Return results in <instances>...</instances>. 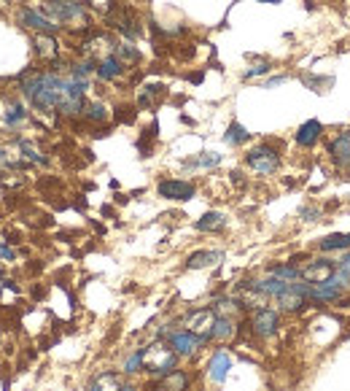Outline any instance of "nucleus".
I'll return each instance as SVG.
<instances>
[{"label":"nucleus","mask_w":350,"mask_h":391,"mask_svg":"<svg viewBox=\"0 0 350 391\" xmlns=\"http://www.w3.org/2000/svg\"><path fill=\"white\" fill-rule=\"evenodd\" d=\"M283 329V313L272 305L248 310V332L254 335L259 343H272Z\"/></svg>","instance_id":"nucleus-1"},{"label":"nucleus","mask_w":350,"mask_h":391,"mask_svg":"<svg viewBox=\"0 0 350 391\" xmlns=\"http://www.w3.org/2000/svg\"><path fill=\"white\" fill-rule=\"evenodd\" d=\"M181 367V357L167 346V340H157L151 346H146V370L154 381H162L164 375H170L173 370Z\"/></svg>","instance_id":"nucleus-2"},{"label":"nucleus","mask_w":350,"mask_h":391,"mask_svg":"<svg viewBox=\"0 0 350 391\" xmlns=\"http://www.w3.org/2000/svg\"><path fill=\"white\" fill-rule=\"evenodd\" d=\"M281 162H283L281 151L275 146H270V143H259V146L245 151V167L256 176H261V178L275 176L281 170Z\"/></svg>","instance_id":"nucleus-3"},{"label":"nucleus","mask_w":350,"mask_h":391,"mask_svg":"<svg viewBox=\"0 0 350 391\" xmlns=\"http://www.w3.org/2000/svg\"><path fill=\"white\" fill-rule=\"evenodd\" d=\"M41 11L49 19H54L57 25H63V22H89V14H87L81 0H43Z\"/></svg>","instance_id":"nucleus-4"},{"label":"nucleus","mask_w":350,"mask_h":391,"mask_svg":"<svg viewBox=\"0 0 350 391\" xmlns=\"http://www.w3.org/2000/svg\"><path fill=\"white\" fill-rule=\"evenodd\" d=\"M167 346L178 354L181 359H194L210 340L208 337H202V335H194L189 329H184V326H178V329H170L167 332Z\"/></svg>","instance_id":"nucleus-5"},{"label":"nucleus","mask_w":350,"mask_h":391,"mask_svg":"<svg viewBox=\"0 0 350 391\" xmlns=\"http://www.w3.org/2000/svg\"><path fill=\"white\" fill-rule=\"evenodd\" d=\"M216 319H219V313L213 310V305H208V308H191V310L184 313L181 326L194 332V335H202V337L210 340V329L216 324Z\"/></svg>","instance_id":"nucleus-6"},{"label":"nucleus","mask_w":350,"mask_h":391,"mask_svg":"<svg viewBox=\"0 0 350 391\" xmlns=\"http://www.w3.org/2000/svg\"><path fill=\"white\" fill-rule=\"evenodd\" d=\"M337 270V262L329 260V257H310L307 262L299 264V273H302V281L307 284H323L334 275Z\"/></svg>","instance_id":"nucleus-7"},{"label":"nucleus","mask_w":350,"mask_h":391,"mask_svg":"<svg viewBox=\"0 0 350 391\" xmlns=\"http://www.w3.org/2000/svg\"><path fill=\"white\" fill-rule=\"evenodd\" d=\"M157 195L162 200H173V202H189L197 197V187L184 178H162L157 184Z\"/></svg>","instance_id":"nucleus-8"},{"label":"nucleus","mask_w":350,"mask_h":391,"mask_svg":"<svg viewBox=\"0 0 350 391\" xmlns=\"http://www.w3.org/2000/svg\"><path fill=\"white\" fill-rule=\"evenodd\" d=\"M326 154H329L331 165H334L340 173H350V127L337 132V135L329 140Z\"/></svg>","instance_id":"nucleus-9"},{"label":"nucleus","mask_w":350,"mask_h":391,"mask_svg":"<svg viewBox=\"0 0 350 391\" xmlns=\"http://www.w3.org/2000/svg\"><path fill=\"white\" fill-rule=\"evenodd\" d=\"M111 28H116L119 33L124 35L127 41H138L143 35V25H140V17L132 14L129 8H113L111 17H108Z\"/></svg>","instance_id":"nucleus-10"},{"label":"nucleus","mask_w":350,"mask_h":391,"mask_svg":"<svg viewBox=\"0 0 350 391\" xmlns=\"http://www.w3.org/2000/svg\"><path fill=\"white\" fill-rule=\"evenodd\" d=\"M19 22L41 35H54L63 30V25H57L54 19H49L43 11H35V8H22V11H19Z\"/></svg>","instance_id":"nucleus-11"},{"label":"nucleus","mask_w":350,"mask_h":391,"mask_svg":"<svg viewBox=\"0 0 350 391\" xmlns=\"http://www.w3.org/2000/svg\"><path fill=\"white\" fill-rule=\"evenodd\" d=\"M350 292L340 289L334 281H323V284H313V292H310V305H340Z\"/></svg>","instance_id":"nucleus-12"},{"label":"nucleus","mask_w":350,"mask_h":391,"mask_svg":"<svg viewBox=\"0 0 350 391\" xmlns=\"http://www.w3.org/2000/svg\"><path fill=\"white\" fill-rule=\"evenodd\" d=\"M232 364H234V359H232L229 351H223V348L213 351V357L208 359V367H205V370H208V381H210V383H216V386H221L223 381L229 378Z\"/></svg>","instance_id":"nucleus-13"},{"label":"nucleus","mask_w":350,"mask_h":391,"mask_svg":"<svg viewBox=\"0 0 350 391\" xmlns=\"http://www.w3.org/2000/svg\"><path fill=\"white\" fill-rule=\"evenodd\" d=\"M323 132H326L323 122H318V119H307V122L299 125V130L294 132V143H296L299 149H316L320 143V138H323Z\"/></svg>","instance_id":"nucleus-14"},{"label":"nucleus","mask_w":350,"mask_h":391,"mask_svg":"<svg viewBox=\"0 0 350 391\" xmlns=\"http://www.w3.org/2000/svg\"><path fill=\"white\" fill-rule=\"evenodd\" d=\"M237 335H240V321L232 319V316H219L213 329H210V343L226 346V343H232Z\"/></svg>","instance_id":"nucleus-15"},{"label":"nucleus","mask_w":350,"mask_h":391,"mask_svg":"<svg viewBox=\"0 0 350 391\" xmlns=\"http://www.w3.org/2000/svg\"><path fill=\"white\" fill-rule=\"evenodd\" d=\"M124 63L119 60V54L116 52H108L105 57H100L97 60V70H95V76L100 78V81H116L122 73H124Z\"/></svg>","instance_id":"nucleus-16"},{"label":"nucleus","mask_w":350,"mask_h":391,"mask_svg":"<svg viewBox=\"0 0 350 391\" xmlns=\"http://www.w3.org/2000/svg\"><path fill=\"white\" fill-rule=\"evenodd\" d=\"M318 254H345L350 251V232H331L316 243Z\"/></svg>","instance_id":"nucleus-17"},{"label":"nucleus","mask_w":350,"mask_h":391,"mask_svg":"<svg viewBox=\"0 0 350 391\" xmlns=\"http://www.w3.org/2000/svg\"><path fill=\"white\" fill-rule=\"evenodd\" d=\"M219 262H223V251H216V249H202V251H194L186 257L184 267L186 270H208V267H216Z\"/></svg>","instance_id":"nucleus-18"},{"label":"nucleus","mask_w":350,"mask_h":391,"mask_svg":"<svg viewBox=\"0 0 350 391\" xmlns=\"http://www.w3.org/2000/svg\"><path fill=\"white\" fill-rule=\"evenodd\" d=\"M307 305H310V299L294 292V289H291V284H288L286 294H281V297L275 299V308H278L281 313H291V316H296V313L307 310Z\"/></svg>","instance_id":"nucleus-19"},{"label":"nucleus","mask_w":350,"mask_h":391,"mask_svg":"<svg viewBox=\"0 0 350 391\" xmlns=\"http://www.w3.org/2000/svg\"><path fill=\"white\" fill-rule=\"evenodd\" d=\"M122 383H124V378L116 370H102V372H97L95 378H92L89 391H119Z\"/></svg>","instance_id":"nucleus-20"},{"label":"nucleus","mask_w":350,"mask_h":391,"mask_svg":"<svg viewBox=\"0 0 350 391\" xmlns=\"http://www.w3.org/2000/svg\"><path fill=\"white\" fill-rule=\"evenodd\" d=\"M264 273H270V275H275V278H281V281H288V284H294V281H299L302 278V273H299V264H294V262H272V264H267L264 267Z\"/></svg>","instance_id":"nucleus-21"},{"label":"nucleus","mask_w":350,"mask_h":391,"mask_svg":"<svg viewBox=\"0 0 350 391\" xmlns=\"http://www.w3.org/2000/svg\"><path fill=\"white\" fill-rule=\"evenodd\" d=\"M223 227H226V216L221 211H208L194 222V229L199 232H221Z\"/></svg>","instance_id":"nucleus-22"},{"label":"nucleus","mask_w":350,"mask_h":391,"mask_svg":"<svg viewBox=\"0 0 350 391\" xmlns=\"http://www.w3.org/2000/svg\"><path fill=\"white\" fill-rule=\"evenodd\" d=\"M32 43H35V54H38V57H43V60H57L60 43L54 41V35H41V33H35Z\"/></svg>","instance_id":"nucleus-23"},{"label":"nucleus","mask_w":350,"mask_h":391,"mask_svg":"<svg viewBox=\"0 0 350 391\" xmlns=\"http://www.w3.org/2000/svg\"><path fill=\"white\" fill-rule=\"evenodd\" d=\"M160 383L167 391H191V375L186 370L178 367V370H173L170 375H164Z\"/></svg>","instance_id":"nucleus-24"},{"label":"nucleus","mask_w":350,"mask_h":391,"mask_svg":"<svg viewBox=\"0 0 350 391\" xmlns=\"http://www.w3.org/2000/svg\"><path fill=\"white\" fill-rule=\"evenodd\" d=\"M223 140H226L229 146H245V143L251 140V132H248L245 125H240L237 119H232L226 132H223Z\"/></svg>","instance_id":"nucleus-25"},{"label":"nucleus","mask_w":350,"mask_h":391,"mask_svg":"<svg viewBox=\"0 0 350 391\" xmlns=\"http://www.w3.org/2000/svg\"><path fill=\"white\" fill-rule=\"evenodd\" d=\"M302 84L307 87V89H313V92H329V87L334 84V78L331 76H318V73H302Z\"/></svg>","instance_id":"nucleus-26"},{"label":"nucleus","mask_w":350,"mask_h":391,"mask_svg":"<svg viewBox=\"0 0 350 391\" xmlns=\"http://www.w3.org/2000/svg\"><path fill=\"white\" fill-rule=\"evenodd\" d=\"M113 52L119 54V60H122L124 65H138V63L143 60V54L138 52V46H132L129 41H124V43H113Z\"/></svg>","instance_id":"nucleus-27"},{"label":"nucleus","mask_w":350,"mask_h":391,"mask_svg":"<svg viewBox=\"0 0 350 391\" xmlns=\"http://www.w3.org/2000/svg\"><path fill=\"white\" fill-rule=\"evenodd\" d=\"M164 95V87L162 84H149V87H143V92L138 95V105L140 108H154L160 98Z\"/></svg>","instance_id":"nucleus-28"},{"label":"nucleus","mask_w":350,"mask_h":391,"mask_svg":"<svg viewBox=\"0 0 350 391\" xmlns=\"http://www.w3.org/2000/svg\"><path fill=\"white\" fill-rule=\"evenodd\" d=\"M146 370V346L143 348H138L135 354H129V359L124 361V375H138V372H143Z\"/></svg>","instance_id":"nucleus-29"},{"label":"nucleus","mask_w":350,"mask_h":391,"mask_svg":"<svg viewBox=\"0 0 350 391\" xmlns=\"http://www.w3.org/2000/svg\"><path fill=\"white\" fill-rule=\"evenodd\" d=\"M84 119H89V122H95V125H100V122H108V108H105V103H87V108H84V114H81Z\"/></svg>","instance_id":"nucleus-30"},{"label":"nucleus","mask_w":350,"mask_h":391,"mask_svg":"<svg viewBox=\"0 0 350 391\" xmlns=\"http://www.w3.org/2000/svg\"><path fill=\"white\" fill-rule=\"evenodd\" d=\"M189 167H219L221 165V154H216V151H202L199 157H194L189 160Z\"/></svg>","instance_id":"nucleus-31"},{"label":"nucleus","mask_w":350,"mask_h":391,"mask_svg":"<svg viewBox=\"0 0 350 391\" xmlns=\"http://www.w3.org/2000/svg\"><path fill=\"white\" fill-rule=\"evenodd\" d=\"M28 119V111H25V105H19V103H11L8 108H6V125L8 127H14V125H19V122H25Z\"/></svg>","instance_id":"nucleus-32"},{"label":"nucleus","mask_w":350,"mask_h":391,"mask_svg":"<svg viewBox=\"0 0 350 391\" xmlns=\"http://www.w3.org/2000/svg\"><path fill=\"white\" fill-rule=\"evenodd\" d=\"M19 149H22V154H25V160H30V162L35 165H49V157H43L30 140H19Z\"/></svg>","instance_id":"nucleus-33"},{"label":"nucleus","mask_w":350,"mask_h":391,"mask_svg":"<svg viewBox=\"0 0 350 391\" xmlns=\"http://www.w3.org/2000/svg\"><path fill=\"white\" fill-rule=\"evenodd\" d=\"M267 73H272V63L270 60H259V63H254L243 73V78L248 81V78H259V76H267Z\"/></svg>","instance_id":"nucleus-34"},{"label":"nucleus","mask_w":350,"mask_h":391,"mask_svg":"<svg viewBox=\"0 0 350 391\" xmlns=\"http://www.w3.org/2000/svg\"><path fill=\"white\" fill-rule=\"evenodd\" d=\"M320 216H323V211H320L318 205H305V208H299V219L302 222H307V224H316V222H320Z\"/></svg>","instance_id":"nucleus-35"},{"label":"nucleus","mask_w":350,"mask_h":391,"mask_svg":"<svg viewBox=\"0 0 350 391\" xmlns=\"http://www.w3.org/2000/svg\"><path fill=\"white\" fill-rule=\"evenodd\" d=\"M288 76L286 73H281V76H270L267 81H264V89H275V87H281V84H286Z\"/></svg>","instance_id":"nucleus-36"},{"label":"nucleus","mask_w":350,"mask_h":391,"mask_svg":"<svg viewBox=\"0 0 350 391\" xmlns=\"http://www.w3.org/2000/svg\"><path fill=\"white\" fill-rule=\"evenodd\" d=\"M0 260H3V262H14V260H17V251H14L8 243H3V240H0Z\"/></svg>","instance_id":"nucleus-37"},{"label":"nucleus","mask_w":350,"mask_h":391,"mask_svg":"<svg viewBox=\"0 0 350 391\" xmlns=\"http://www.w3.org/2000/svg\"><path fill=\"white\" fill-rule=\"evenodd\" d=\"M337 270H342V273H348L350 275V251L340 254V260H337Z\"/></svg>","instance_id":"nucleus-38"},{"label":"nucleus","mask_w":350,"mask_h":391,"mask_svg":"<svg viewBox=\"0 0 350 391\" xmlns=\"http://www.w3.org/2000/svg\"><path fill=\"white\" fill-rule=\"evenodd\" d=\"M119 391H140V389H138L135 383H129V381H124V383H122V389H119Z\"/></svg>","instance_id":"nucleus-39"},{"label":"nucleus","mask_w":350,"mask_h":391,"mask_svg":"<svg viewBox=\"0 0 350 391\" xmlns=\"http://www.w3.org/2000/svg\"><path fill=\"white\" fill-rule=\"evenodd\" d=\"M146 391H167V389L162 386L160 381H154V383H151V386H149V389H146Z\"/></svg>","instance_id":"nucleus-40"},{"label":"nucleus","mask_w":350,"mask_h":391,"mask_svg":"<svg viewBox=\"0 0 350 391\" xmlns=\"http://www.w3.org/2000/svg\"><path fill=\"white\" fill-rule=\"evenodd\" d=\"M259 3H272V6H278V3H283V0H259Z\"/></svg>","instance_id":"nucleus-41"},{"label":"nucleus","mask_w":350,"mask_h":391,"mask_svg":"<svg viewBox=\"0 0 350 391\" xmlns=\"http://www.w3.org/2000/svg\"><path fill=\"white\" fill-rule=\"evenodd\" d=\"M0 281H3V270H0Z\"/></svg>","instance_id":"nucleus-42"},{"label":"nucleus","mask_w":350,"mask_h":391,"mask_svg":"<svg viewBox=\"0 0 350 391\" xmlns=\"http://www.w3.org/2000/svg\"><path fill=\"white\" fill-rule=\"evenodd\" d=\"M0 3H6V0H0Z\"/></svg>","instance_id":"nucleus-43"}]
</instances>
